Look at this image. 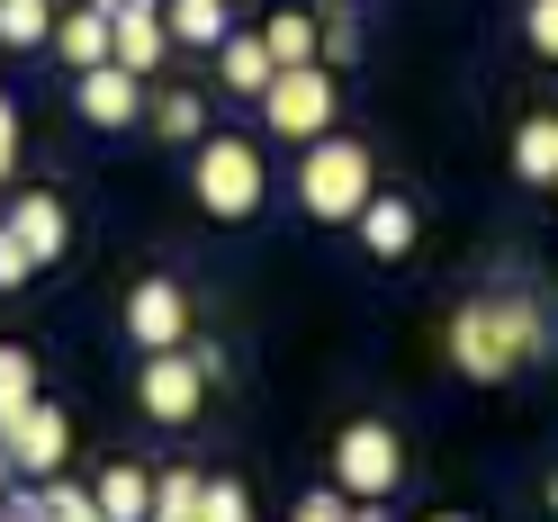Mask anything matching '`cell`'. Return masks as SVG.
I'll return each mask as SVG.
<instances>
[{
    "label": "cell",
    "mask_w": 558,
    "mask_h": 522,
    "mask_svg": "<svg viewBox=\"0 0 558 522\" xmlns=\"http://www.w3.org/2000/svg\"><path fill=\"white\" fill-rule=\"evenodd\" d=\"M441 352H450V369H460V378L505 388L513 369H532V361L549 352V325H541V306H522V298H469L460 316H450Z\"/></svg>",
    "instance_id": "obj_1"
},
{
    "label": "cell",
    "mask_w": 558,
    "mask_h": 522,
    "mask_svg": "<svg viewBox=\"0 0 558 522\" xmlns=\"http://www.w3.org/2000/svg\"><path fill=\"white\" fill-rule=\"evenodd\" d=\"M190 190H198V207H207L217 226L262 217V198H270L262 145H253V135H198V145H190Z\"/></svg>",
    "instance_id": "obj_2"
},
{
    "label": "cell",
    "mask_w": 558,
    "mask_h": 522,
    "mask_svg": "<svg viewBox=\"0 0 558 522\" xmlns=\"http://www.w3.org/2000/svg\"><path fill=\"white\" fill-rule=\"evenodd\" d=\"M369 145H352V135H316V145H298V207L325 226H352L361 198H369Z\"/></svg>",
    "instance_id": "obj_3"
},
{
    "label": "cell",
    "mask_w": 558,
    "mask_h": 522,
    "mask_svg": "<svg viewBox=\"0 0 558 522\" xmlns=\"http://www.w3.org/2000/svg\"><path fill=\"white\" fill-rule=\"evenodd\" d=\"M217 342H171V352H145V378H135V405L154 414V424H198V405H207V378H217Z\"/></svg>",
    "instance_id": "obj_4"
},
{
    "label": "cell",
    "mask_w": 558,
    "mask_h": 522,
    "mask_svg": "<svg viewBox=\"0 0 558 522\" xmlns=\"http://www.w3.org/2000/svg\"><path fill=\"white\" fill-rule=\"evenodd\" d=\"M333 109H342V90H333L325 63H279L270 90H262V118H270V135H289V145L333 135Z\"/></svg>",
    "instance_id": "obj_5"
},
{
    "label": "cell",
    "mask_w": 558,
    "mask_h": 522,
    "mask_svg": "<svg viewBox=\"0 0 558 522\" xmlns=\"http://www.w3.org/2000/svg\"><path fill=\"white\" fill-rule=\"evenodd\" d=\"M333 486H342L352 505H388L397 486H405L397 433H388V424H342V441H333Z\"/></svg>",
    "instance_id": "obj_6"
},
{
    "label": "cell",
    "mask_w": 558,
    "mask_h": 522,
    "mask_svg": "<svg viewBox=\"0 0 558 522\" xmlns=\"http://www.w3.org/2000/svg\"><path fill=\"white\" fill-rule=\"evenodd\" d=\"M63 460H73V424H63V405H27V414H10V424H0V477H63Z\"/></svg>",
    "instance_id": "obj_7"
},
{
    "label": "cell",
    "mask_w": 558,
    "mask_h": 522,
    "mask_svg": "<svg viewBox=\"0 0 558 522\" xmlns=\"http://www.w3.org/2000/svg\"><path fill=\"white\" fill-rule=\"evenodd\" d=\"M73 109H82V126H135L145 118V73L90 63V73H73Z\"/></svg>",
    "instance_id": "obj_8"
},
{
    "label": "cell",
    "mask_w": 558,
    "mask_h": 522,
    "mask_svg": "<svg viewBox=\"0 0 558 522\" xmlns=\"http://www.w3.org/2000/svg\"><path fill=\"white\" fill-rule=\"evenodd\" d=\"M126 333L135 352H171V342H190V298L171 280H135L126 289Z\"/></svg>",
    "instance_id": "obj_9"
},
{
    "label": "cell",
    "mask_w": 558,
    "mask_h": 522,
    "mask_svg": "<svg viewBox=\"0 0 558 522\" xmlns=\"http://www.w3.org/2000/svg\"><path fill=\"white\" fill-rule=\"evenodd\" d=\"M0 226H10L27 253H37V270H46V262H63V243H73V217H63V198H54V190H19Z\"/></svg>",
    "instance_id": "obj_10"
},
{
    "label": "cell",
    "mask_w": 558,
    "mask_h": 522,
    "mask_svg": "<svg viewBox=\"0 0 558 522\" xmlns=\"http://www.w3.org/2000/svg\"><path fill=\"white\" fill-rule=\"evenodd\" d=\"M352 226H361V253L369 262H405L414 253V198H397V190H369Z\"/></svg>",
    "instance_id": "obj_11"
},
{
    "label": "cell",
    "mask_w": 558,
    "mask_h": 522,
    "mask_svg": "<svg viewBox=\"0 0 558 522\" xmlns=\"http://www.w3.org/2000/svg\"><path fill=\"white\" fill-rule=\"evenodd\" d=\"M109 63H126V73H162L171 63V27H162V10H118L109 19Z\"/></svg>",
    "instance_id": "obj_12"
},
{
    "label": "cell",
    "mask_w": 558,
    "mask_h": 522,
    "mask_svg": "<svg viewBox=\"0 0 558 522\" xmlns=\"http://www.w3.org/2000/svg\"><path fill=\"white\" fill-rule=\"evenodd\" d=\"M73 73H90V63H109V10L99 0H82V10H54V37H46Z\"/></svg>",
    "instance_id": "obj_13"
},
{
    "label": "cell",
    "mask_w": 558,
    "mask_h": 522,
    "mask_svg": "<svg viewBox=\"0 0 558 522\" xmlns=\"http://www.w3.org/2000/svg\"><path fill=\"white\" fill-rule=\"evenodd\" d=\"M513 181L558 190V109H541V118H522V126H513Z\"/></svg>",
    "instance_id": "obj_14"
},
{
    "label": "cell",
    "mask_w": 558,
    "mask_h": 522,
    "mask_svg": "<svg viewBox=\"0 0 558 522\" xmlns=\"http://www.w3.org/2000/svg\"><path fill=\"white\" fill-rule=\"evenodd\" d=\"M217 73H226V99H262L279 63H270V46H262V37H234V27H226V46H217Z\"/></svg>",
    "instance_id": "obj_15"
},
{
    "label": "cell",
    "mask_w": 558,
    "mask_h": 522,
    "mask_svg": "<svg viewBox=\"0 0 558 522\" xmlns=\"http://www.w3.org/2000/svg\"><path fill=\"white\" fill-rule=\"evenodd\" d=\"M90 496H99V513H109V522H154V477L135 469V460L99 469V486H90Z\"/></svg>",
    "instance_id": "obj_16"
},
{
    "label": "cell",
    "mask_w": 558,
    "mask_h": 522,
    "mask_svg": "<svg viewBox=\"0 0 558 522\" xmlns=\"http://www.w3.org/2000/svg\"><path fill=\"white\" fill-rule=\"evenodd\" d=\"M162 27H171V46H207V54H217L226 46V0H162Z\"/></svg>",
    "instance_id": "obj_17"
},
{
    "label": "cell",
    "mask_w": 558,
    "mask_h": 522,
    "mask_svg": "<svg viewBox=\"0 0 558 522\" xmlns=\"http://www.w3.org/2000/svg\"><path fill=\"white\" fill-rule=\"evenodd\" d=\"M145 109H154V135H162V145H198V135H207V99H198V90H154Z\"/></svg>",
    "instance_id": "obj_18"
},
{
    "label": "cell",
    "mask_w": 558,
    "mask_h": 522,
    "mask_svg": "<svg viewBox=\"0 0 558 522\" xmlns=\"http://www.w3.org/2000/svg\"><path fill=\"white\" fill-rule=\"evenodd\" d=\"M262 46H270V63H316V10H270Z\"/></svg>",
    "instance_id": "obj_19"
},
{
    "label": "cell",
    "mask_w": 558,
    "mask_h": 522,
    "mask_svg": "<svg viewBox=\"0 0 558 522\" xmlns=\"http://www.w3.org/2000/svg\"><path fill=\"white\" fill-rule=\"evenodd\" d=\"M37 405V352L27 342H0V424Z\"/></svg>",
    "instance_id": "obj_20"
},
{
    "label": "cell",
    "mask_w": 558,
    "mask_h": 522,
    "mask_svg": "<svg viewBox=\"0 0 558 522\" xmlns=\"http://www.w3.org/2000/svg\"><path fill=\"white\" fill-rule=\"evenodd\" d=\"M54 37V0H0V46L27 54V46H46Z\"/></svg>",
    "instance_id": "obj_21"
},
{
    "label": "cell",
    "mask_w": 558,
    "mask_h": 522,
    "mask_svg": "<svg viewBox=\"0 0 558 522\" xmlns=\"http://www.w3.org/2000/svg\"><path fill=\"white\" fill-rule=\"evenodd\" d=\"M316 63H325V73L361 63V19L352 10H316Z\"/></svg>",
    "instance_id": "obj_22"
},
{
    "label": "cell",
    "mask_w": 558,
    "mask_h": 522,
    "mask_svg": "<svg viewBox=\"0 0 558 522\" xmlns=\"http://www.w3.org/2000/svg\"><path fill=\"white\" fill-rule=\"evenodd\" d=\"M198 496H207V477H198V469L154 477V522H198Z\"/></svg>",
    "instance_id": "obj_23"
},
{
    "label": "cell",
    "mask_w": 558,
    "mask_h": 522,
    "mask_svg": "<svg viewBox=\"0 0 558 522\" xmlns=\"http://www.w3.org/2000/svg\"><path fill=\"white\" fill-rule=\"evenodd\" d=\"M198 522H253V496H243V477H207Z\"/></svg>",
    "instance_id": "obj_24"
},
{
    "label": "cell",
    "mask_w": 558,
    "mask_h": 522,
    "mask_svg": "<svg viewBox=\"0 0 558 522\" xmlns=\"http://www.w3.org/2000/svg\"><path fill=\"white\" fill-rule=\"evenodd\" d=\"M37 522H109V513H99V496H82V486L46 477V513H37Z\"/></svg>",
    "instance_id": "obj_25"
},
{
    "label": "cell",
    "mask_w": 558,
    "mask_h": 522,
    "mask_svg": "<svg viewBox=\"0 0 558 522\" xmlns=\"http://www.w3.org/2000/svg\"><path fill=\"white\" fill-rule=\"evenodd\" d=\"M522 37L541 63H558V0H522Z\"/></svg>",
    "instance_id": "obj_26"
},
{
    "label": "cell",
    "mask_w": 558,
    "mask_h": 522,
    "mask_svg": "<svg viewBox=\"0 0 558 522\" xmlns=\"http://www.w3.org/2000/svg\"><path fill=\"white\" fill-rule=\"evenodd\" d=\"M289 522H352V496H342V486H316V496H298Z\"/></svg>",
    "instance_id": "obj_27"
},
{
    "label": "cell",
    "mask_w": 558,
    "mask_h": 522,
    "mask_svg": "<svg viewBox=\"0 0 558 522\" xmlns=\"http://www.w3.org/2000/svg\"><path fill=\"white\" fill-rule=\"evenodd\" d=\"M19 280H37V253H27V243L0 226V289H19Z\"/></svg>",
    "instance_id": "obj_28"
},
{
    "label": "cell",
    "mask_w": 558,
    "mask_h": 522,
    "mask_svg": "<svg viewBox=\"0 0 558 522\" xmlns=\"http://www.w3.org/2000/svg\"><path fill=\"white\" fill-rule=\"evenodd\" d=\"M10 162H19V109H10V90H0V190H10Z\"/></svg>",
    "instance_id": "obj_29"
},
{
    "label": "cell",
    "mask_w": 558,
    "mask_h": 522,
    "mask_svg": "<svg viewBox=\"0 0 558 522\" xmlns=\"http://www.w3.org/2000/svg\"><path fill=\"white\" fill-rule=\"evenodd\" d=\"M99 10H109V19H118V10H162V0H99Z\"/></svg>",
    "instance_id": "obj_30"
},
{
    "label": "cell",
    "mask_w": 558,
    "mask_h": 522,
    "mask_svg": "<svg viewBox=\"0 0 558 522\" xmlns=\"http://www.w3.org/2000/svg\"><path fill=\"white\" fill-rule=\"evenodd\" d=\"M352 522H388V513H378V505H352Z\"/></svg>",
    "instance_id": "obj_31"
},
{
    "label": "cell",
    "mask_w": 558,
    "mask_h": 522,
    "mask_svg": "<svg viewBox=\"0 0 558 522\" xmlns=\"http://www.w3.org/2000/svg\"><path fill=\"white\" fill-rule=\"evenodd\" d=\"M549 513H558V469H549Z\"/></svg>",
    "instance_id": "obj_32"
},
{
    "label": "cell",
    "mask_w": 558,
    "mask_h": 522,
    "mask_svg": "<svg viewBox=\"0 0 558 522\" xmlns=\"http://www.w3.org/2000/svg\"><path fill=\"white\" fill-rule=\"evenodd\" d=\"M433 522H469V513H433Z\"/></svg>",
    "instance_id": "obj_33"
},
{
    "label": "cell",
    "mask_w": 558,
    "mask_h": 522,
    "mask_svg": "<svg viewBox=\"0 0 558 522\" xmlns=\"http://www.w3.org/2000/svg\"><path fill=\"white\" fill-rule=\"evenodd\" d=\"M0 496H10V477H0Z\"/></svg>",
    "instance_id": "obj_34"
}]
</instances>
